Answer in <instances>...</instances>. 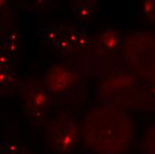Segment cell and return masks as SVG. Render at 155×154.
Instances as JSON below:
<instances>
[{"label":"cell","instance_id":"obj_1","mask_svg":"<svg viewBox=\"0 0 155 154\" xmlns=\"http://www.w3.org/2000/svg\"><path fill=\"white\" fill-rule=\"evenodd\" d=\"M135 136V125L127 109L110 104L89 110L81 126L85 147L96 154L126 153Z\"/></svg>","mask_w":155,"mask_h":154},{"label":"cell","instance_id":"obj_2","mask_svg":"<svg viewBox=\"0 0 155 154\" xmlns=\"http://www.w3.org/2000/svg\"><path fill=\"white\" fill-rule=\"evenodd\" d=\"M123 70L141 82H155V31H137L123 35Z\"/></svg>","mask_w":155,"mask_h":154},{"label":"cell","instance_id":"obj_3","mask_svg":"<svg viewBox=\"0 0 155 154\" xmlns=\"http://www.w3.org/2000/svg\"><path fill=\"white\" fill-rule=\"evenodd\" d=\"M122 43L123 35L113 28L104 29L89 38L87 47L82 54L86 70L104 75L123 70Z\"/></svg>","mask_w":155,"mask_h":154},{"label":"cell","instance_id":"obj_4","mask_svg":"<svg viewBox=\"0 0 155 154\" xmlns=\"http://www.w3.org/2000/svg\"><path fill=\"white\" fill-rule=\"evenodd\" d=\"M43 81L56 103L73 104L82 99V77L76 68L54 63L47 68Z\"/></svg>","mask_w":155,"mask_h":154},{"label":"cell","instance_id":"obj_5","mask_svg":"<svg viewBox=\"0 0 155 154\" xmlns=\"http://www.w3.org/2000/svg\"><path fill=\"white\" fill-rule=\"evenodd\" d=\"M19 92L27 121L35 130L45 128L54 103L44 81L29 77L20 82Z\"/></svg>","mask_w":155,"mask_h":154},{"label":"cell","instance_id":"obj_6","mask_svg":"<svg viewBox=\"0 0 155 154\" xmlns=\"http://www.w3.org/2000/svg\"><path fill=\"white\" fill-rule=\"evenodd\" d=\"M47 144L57 153L71 154L81 137V129L75 118L67 111H56L44 128Z\"/></svg>","mask_w":155,"mask_h":154},{"label":"cell","instance_id":"obj_7","mask_svg":"<svg viewBox=\"0 0 155 154\" xmlns=\"http://www.w3.org/2000/svg\"><path fill=\"white\" fill-rule=\"evenodd\" d=\"M139 80L130 72L120 70L105 75L97 88V98L114 106L127 109L133 93L139 84Z\"/></svg>","mask_w":155,"mask_h":154},{"label":"cell","instance_id":"obj_8","mask_svg":"<svg viewBox=\"0 0 155 154\" xmlns=\"http://www.w3.org/2000/svg\"><path fill=\"white\" fill-rule=\"evenodd\" d=\"M89 42L87 30L83 24L64 23L62 34L52 51L58 59L82 54Z\"/></svg>","mask_w":155,"mask_h":154},{"label":"cell","instance_id":"obj_9","mask_svg":"<svg viewBox=\"0 0 155 154\" xmlns=\"http://www.w3.org/2000/svg\"><path fill=\"white\" fill-rule=\"evenodd\" d=\"M20 82L15 70L14 57L0 52V93L2 97L12 95Z\"/></svg>","mask_w":155,"mask_h":154},{"label":"cell","instance_id":"obj_10","mask_svg":"<svg viewBox=\"0 0 155 154\" xmlns=\"http://www.w3.org/2000/svg\"><path fill=\"white\" fill-rule=\"evenodd\" d=\"M127 110L155 111V82L140 81L130 99Z\"/></svg>","mask_w":155,"mask_h":154},{"label":"cell","instance_id":"obj_11","mask_svg":"<svg viewBox=\"0 0 155 154\" xmlns=\"http://www.w3.org/2000/svg\"><path fill=\"white\" fill-rule=\"evenodd\" d=\"M20 46L19 31L14 28H5L1 32L0 38V52L15 56Z\"/></svg>","mask_w":155,"mask_h":154},{"label":"cell","instance_id":"obj_12","mask_svg":"<svg viewBox=\"0 0 155 154\" xmlns=\"http://www.w3.org/2000/svg\"><path fill=\"white\" fill-rule=\"evenodd\" d=\"M97 13V5L92 0L77 1L73 6L71 16L78 22H86L92 20Z\"/></svg>","mask_w":155,"mask_h":154},{"label":"cell","instance_id":"obj_13","mask_svg":"<svg viewBox=\"0 0 155 154\" xmlns=\"http://www.w3.org/2000/svg\"><path fill=\"white\" fill-rule=\"evenodd\" d=\"M64 27L63 22H50L48 23L42 32V41L48 47H53V46L59 39L62 31Z\"/></svg>","mask_w":155,"mask_h":154},{"label":"cell","instance_id":"obj_14","mask_svg":"<svg viewBox=\"0 0 155 154\" xmlns=\"http://www.w3.org/2000/svg\"><path fill=\"white\" fill-rule=\"evenodd\" d=\"M140 150L143 154H155V122L145 132L140 143Z\"/></svg>","mask_w":155,"mask_h":154},{"label":"cell","instance_id":"obj_15","mask_svg":"<svg viewBox=\"0 0 155 154\" xmlns=\"http://www.w3.org/2000/svg\"><path fill=\"white\" fill-rule=\"evenodd\" d=\"M138 7L141 15L148 21L155 23V0H142Z\"/></svg>","mask_w":155,"mask_h":154},{"label":"cell","instance_id":"obj_16","mask_svg":"<svg viewBox=\"0 0 155 154\" xmlns=\"http://www.w3.org/2000/svg\"><path fill=\"white\" fill-rule=\"evenodd\" d=\"M1 154H33V152L26 147L21 146L19 143L5 141L1 146Z\"/></svg>","mask_w":155,"mask_h":154},{"label":"cell","instance_id":"obj_17","mask_svg":"<svg viewBox=\"0 0 155 154\" xmlns=\"http://www.w3.org/2000/svg\"><path fill=\"white\" fill-rule=\"evenodd\" d=\"M34 4H32L33 6V11L32 12H43V10L47 9L48 10L49 7L48 5L50 4H48V1H35L33 2Z\"/></svg>","mask_w":155,"mask_h":154}]
</instances>
